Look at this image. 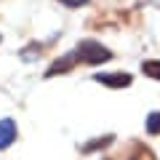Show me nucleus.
I'll use <instances>...</instances> for the list:
<instances>
[{"mask_svg": "<svg viewBox=\"0 0 160 160\" xmlns=\"http://www.w3.org/2000/svg\"><path fill=\"white\" fill-rule=\"evenodd\" d=\"M75 56H78V62H86V64H104L112 59V51L96 40H80L75 46Z\"/></svg>", "mask_w": 160, "mask_h": 160, "instance_id": "1", "label": "nucleus"}, {"mask_svg": "<svg viewBox=\"0 0 160 160\" xmlns=\"http://www.w3.org/2000/svg\"><path fill=\"white\" fill-rule=\"evenodd\" d=\"M93 80L107 88H128L131 86V75L128 72H99V75H93Z\"/></svg>", "mask_w": 160, "mask_h": 160, "instance_id": "2", "label": "nucleus"}, {"mask_svg": "<svg viewBox=\"0 0 160 160\" xmlns=\"http://www.w3.org/2000/svg\"><path fill=\"white\" fill-rule=\"evenodd\" d=\"M13 139H16V123L11 118H3L0 120V149L11 147Z\"/></svg>", "mask_w": 160, "mask_h": 160, "instance_id": "3", "label": "nucleus"}, {"mask_svg": "<svg viewBox=\"0 0 160 160\" xmlns=\"http://www.w3.org/2000/svg\"><path fill=\"white\" fill-rule=\"evenodd\" d=\"M75 62H78V56H75V53H67V56L56 59V62H53L51 67L46 69V78H53V75H62V72H69V69L75 67Z\"/></svg>", "mask_w": 160, "mask_h": 160, "instance_id": "4", "label": "nucleus"}, {"mask_svg": "<svg viewBox=\"0 0 160 160\" xmlns=\"http://www.w3.org/2000/svg\"><path fill=\"white\" fill-rule=\"evenodd\" d=\"M115 142V136L112 133H107V136H102V139H93V142H88V144H83V152H96V149H104V147H109V144Z\"/></svg>", "mask_w": 160, "mask_h": 160, "instance_id": "5", "label": "nucleus"}, {"mask_svg": "<svg viewBox=\"0 0 160 160\" xmlns=\"http://www.w3.org/2000/svg\"><path fill=\"white\" fill-rule=\"evenodd\" d=\"M128 160H158V158H155V152H152L149 147H144V144H136Z\"/></svg>", "mask_w": 160, "mask_h": 160, "instance_id": "6", "label": "nucleus"}, {"mask_svg": "<svg viewBox=\"0 0 160 160\" xmlns=\"http://www.w3.org/2000/svg\"><path fill=\"white\" fill-rule=\"evenodd\" d=\"M142 72L149 75L152 80H160V59H149V62L142 64Z\"/></svg>", "mask_w": 160, "mask_h": 160, "instance_id": "7", "label": "nucleus"}, {"mask_svg": "<svg viewBox=\"0 0 160 160\" xmlns=\"http://www.w3.org/2000/svg\"><path fill=\"white\" fill-rule=\"evenodd\" d=\"M147 133H152V136L160 133V112H152L147 118Z\"/></svg>", "mask_w": 160, "mask_h": 160, "instance_id": "8", "label": "nucleus"}, {"mask_svg": "<svg viewBox=\"0 0 160 160\" xmlns=\"http://www.w3.org/2000/svg\"><path fill=\"white\" fill-rule=\"evenodd\" d=\"M38 53H40V46H38V43H29V46L22 51V59H24V62H32Z\"/></svg>", "mask_w": 160, "mask_h": 160, "instance_id": "9", "label": "nucleus"}, {"mask_svg": "<svg viewBox=\"0 0 160 160\" xmlns=\"http://www.w3.org/2000/svg\"><path fill=\"white\" fill-rule=\"evenodd\" d=\"M64 6H69V8H80V6H86L88 0H62Z\"/></svg>", "mask_w": 160, "mask_h": 160, "instance_id": "10", "label": "nucleus"}, {"mask_svg": "<svg viewBox=\"0 0 160 160\" xmlns=\"http://www.w3.org/2000/svg\"><path fill=\"white\" fill-rule=\"evenodd\" d=\"M0 40H3V38H0Z\"/></svg>", "mask_w": 160, "mask_h": 160, "instance_id": "11", "label": "nucleus"}]
</instances>
